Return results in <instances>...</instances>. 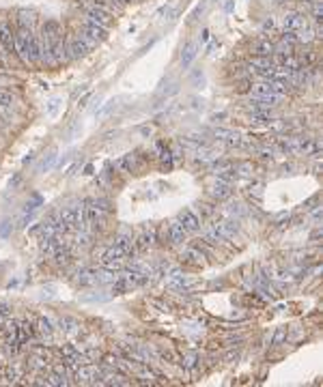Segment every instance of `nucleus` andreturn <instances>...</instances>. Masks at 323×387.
<instances>
[{
	"instance_id": "39",
	"label": "nucleus",
	"mask_w": 323,
	"mask_h": 387,
	"mask_svg": "<svg viewBox=\"0 0 323 387\" xmlns=\"http://www.w3.org/2000/svg\"><path fill=\"white\" fill-rule=\"evenodd\" d=\"M58 106H61V99H58V97L50 99V101H48V114H50V116H54V114L58 112Z\"/></svg>"
},
{
	"instance_id": "1",
	"label": "nucleus",
	"mask_w": 323,
	"mask_h": 387,
	"mask_svg": "<svg viewBox=\"0 0 323 387\" xmlns=\"http://www.w3.org/2000/svg\"><path fill=\"white\" fill-rule=\"evenodd\" d=\"M31 37H33V31L31 28H17L16 31V37H13V54L19 56V61L24 64L31 63Z\"/></svg>"
},
{
	"instance_id": "30",
	"label": "nucleus",
	"mask_w": 323,
	"mask_h": 387,
	"mask_svg": "<svg viewBox=\"0 0 323 387\" xmlns=\"http://www.w3.org/2000/svg\"><path fill=\"white\" fill-rule=\"evenodd\" d=\"M95 280H97V284H112L117 277H114V274L112 271H95Z\"/></svg>"
},
{
	"instance_id": "26",
	"label": "nucleus",
	"mask_w": 323,
	"mask_h": 387,
	"mask_svg": "<svg viewBox=\"0 0 323 387\" xmlns=\"http://www.w3.org/2000/svg\"><path fill=\"white\" fill-rule=\"evenodd\" d=\"M153 241H155V235H153V232H142L140 239H138V243H136V247L138 250H149V247L153 245Z\"/></svg>"
},
{
	"instance_id": "2",
	"label": "nucleus",
	"mask_w": 323,
	"mask_h": 387,
	"mask_svg": "<svg viewBox=\"0 0 323 387\" xmlns=\"http://www.w3.org/2000/svg\"><path fill=\"white\" fill-rule=\"evenodd\" d=\"M84 22L97 24V26L108 28V26H110V22H112V11H110V7H106V4H93V7H88Z\"/></svg>"
},
{
	"instance_id": "20",
	"label": "nucleus",
	"mask_w": 323,
	"mask_h": 387,
	"mask_svg": "<svg viewBox=\"0 0 323 387\" xmlns=\"http://www.w3.org/2000/svg\"><path fill=\"white\" fill-rule=\"evenodd\" d=\"M24 376V370H22V366H9L7 370H4V379H7V383H17L19 379Z\"/></svg>"
},
{
	"instance_id": "19",
	"label": "nucleus",
	"mask_w": 323,
	"mask_h": 387,
	"mask_svg": "<svg viewBox=\"0 0 323 387\" xmlns=\"http://www.w3.org/2000/svg\"><path fill=\"white\" fill-rule=\"evenodd\" d=\"M250 121L256 123V125H267V123H274L276 118L270 114V110H256V112H252Z\"/></svg>"
},
{
	"instance_id": "29",
	"label": "nucleus",
	"mask_w": 323,
	"mask_h": 387,
	"mask_svg": "<svg viewBox=\"0 0 323 387\" xmlns=\"http://www.w3.org/2000/svg\"><path fill=\"white\" fill-rule=\"evenodd\" d=\"M54 163H56V153H50L46 160H43V161L37 166V172H48V170H52Z\"/></svg>"
},
{
	"instance_id": "27",
	"label": "nucleus",
	"mask_w": 323,
	"mask_h": 387,
	"mask_svg": "<svg viewBox=\"0 0 323 387\" xmlns=\"http://www.w3.org/2000/svg\"><path fill=\"white\" fill-rule=\"evenodd\" d=\"M67 376H61L56 374V372H50V374L46 376V385H54V387H61V385H67Z\"/></svg>"
},
{
	"instance_id": "28",
	"label": "nucleus",
	"mask_w": 323,
	"mask_h": 387,
	"mask_svg": "<svg viewBox=\"0 0 323 387\" xmlns=\"http://www.w3.org/2000/svg\"><path fill=\"white\" fill-rule=\"evenodd\" d=\"M37 331L41 336H52V331H54V327H52V322H50V319H39L37 321Z\"/></svg>"
},
{
	"instance_id": "54",
	"label": "nucleus",
	"mask_w": 323,
	"mask_h": 387,
	"mask_svg": "<svg viewBox=\"0 0 323 387\" xmlns=\"http://www.w3.org/2000/svg\"><path fill=\"white\" fill-rule=\"evenodd\" d=\"M88 99H91V95H86V97H84V99H82V101H80V103H78V108H86V101H88Z\"/></svg>"
},
{
	"instance_id": "50",
	"label": "nucleus",
	"mask_w": 323,
	"mask_h": 387,
	"mask_svg": "<svg viewBox=\"0 0 323 387\" xmlns=\"http://www.w3.org/2000/svg\"><path fill=\"white\" fill-rule=\"evenodd\" d=\"M222 118H226V114L224 112H218V114H213V116H211V121H222Z\"/></svg>"
},
{
	"instance_id": "37",
	"label": "nucleus",
	"mask_w": 323,
	"mask_h": 387,
	"mask_svg": "<svg viewBox=\"0 0 323 387\" xmlns=\"http://www.w3.org/2000/svg\"><path fill=\"white\" fill-rule=\"evenodd\" d=\"M226 145H228V146H241V145H243V140H241V133L231 131V136L226 138Z\"/></svg>"
},
{
	"instance_id": "41",
	"label": "nucleus",
	"mask_w": 323,
	"mask_h": 387,
	"mask_svg": "<svg viewBox=\"0 0 323 387\" xmlns=\"http://www.w3.org/2000/svg\"><path fill=\"white\" fill-rule=\"evenodd\" d=\"M235 172H237V175H241V177H250L252 175V166H250V163H239V166L235 168Z\"/></svg>"
},
{
	"instance_id": "35",
	"label": "nucleus",
	"mask_w": 323,
	"mask_h": 387,
	"mask_svg": "<svg viewBox=\"0 0 323 387\" xmlns=\"http://www.w3.org/2000/svg\"><path fill=\"white\" fill-rule=\"evenodd\" d=\"M252 95H272L270 82H258V84H255V88H252Z\"/></svg>"
},
{
	"instance_id": "14",
	"label": "nucleus",
	"mask_w": 323,
	"mask_h": 387,
	"mask_svg": "<svg viewBox=\"0 0 323 387\" xmlns=\"http://www.w3.org/2000/svg\"><path fill=\"white\" fill-rule=\"evenodd\" d=\"M198 56V43L190 41L181 52V67L183 69H190V64L194 63V58Z\"/></svg>"
},
{
	"instance_id": "10",
	"label": "nucleus",
	"mask_w": 323,
	"mask_h": 387,
	"mask_svg": "<svg viewBox=\"0 0 323 387\" xmlns=\"http://www.w3.org/2000/svg\"><path fill=\"white\" fill-rule=\"evenodd\" d=\"M28 56H31L33 64L43 63V43H41V37H37V34L31 37V52H28Z\"/></svg>"
},
{
	"instance_id": "49",
	"label": "nucleus",
	"mask_w": 323,
	"mask_h": 387,
	"mask_svg": "<svg viewBox=\"0 0 323 387\" xmlns=\"http://www.w3.org/2000/svg\"><path fill=\"white\" fill-rule=\"evenodd\" d=\"M209 41V31L207 28H203V32H201V43H207Z\"/></svg>"
},
{
	"instance_id": "45",
	"label": "nucleus",
	"mask_w": 323,
	"mask_h": 387,
	"mask_svg": "<svg viewBox=\"0 0 323 387\" xmlns=\"http://www.w3.org/2000/svg\"><path fill=\"white\" fill-rule=\"evenodd\" d=\"M282 41L295 43V41H300V37H297V32H287V31H285V34H282Z\"/></svg>"
},
{
	"instance_id": "51",
	"label": "nucleus",
	"mask_w": 323,
	"mask_h": 387,
	"mask_svg": "<svg viewBox=\"0 0 323 387\" xmlns=\"http://www.w3.org/2000/svg\"><path fill=\"white\" fill-rule=\"evenodd\" d=\"M34 160V153H28V155L26 157H24V160H22V163H24V166H26V163H31Z\"/></svg>"
},
{
	"instance_id": "3",
	"label": "nucleus",
	"mask_w": 323,
	"mask_h": 387,
	"mask_svg": "<svg viewBox=\"0 0 323 387\" xmlns=\"http://www.w3.org/2000/svg\"><path fill=\"white\" fill-rule=\"evenodd\" d=\"M4 344H7V351L9 353H17L22 349V342H19V327H17V321H7L4 325Z\"/></svg>"
},
{
	"instance_id": "38",
	"label": "nucleus",
	"mask_w": 323,
	"mask_h": 387,
	"mask_svg": "<svg viewBox=\"0 0 323 387\" xmlns=\"http://www.w3.org/2000/svg\"><path fill=\"white\" fill-rule=\"evenodd\" d=\"M11 232H13V224L9 220H4L2 224H0V239H7Z\"/></svg>"
},
{
	"instance_id": "16",
	"label": "nucleus",
	"mask_w": 323,
	"mask_h": 387,
	"mask_svg": "<svg viewBox=\"0 0 323 387\" xmlns=\"http://www.w3.org/2000/svg\"><path fill=\"white\" fill-rule=\"evenodd\" d=\"M17 327H19V342H26V340H31L33 336H34V325L31 321H22V322H17Z\"/></svg>"
},
{
	"instance_id": "6",
	"label": "nucleus",
	"mask_w": 323,
	"mask_h": 387,
	"mask_svg": "<svg viewBox=\"0 0 323 387\" xmlns=\"http://www.w3.org/2000/svg\"><path fill=\"white\" fill-rule=\"evenodd\" d=\"M65 48H67V58H82L88 52V48L82 43L80 37H71L69 43H65Z\"/></svg>"
},
{
	"instance_id": "7",
	"label": "nucleus",
	"mask_w": 323,
	"mask_h": 387,
	"mask_svg": "<svg viewBox=\"0 0 323 387\" xmlns=\"http://www.w3.org/2000/svg\"><path fill=\"white\" fill-rule=\"evenodd\" d=\"M213 228L218 230V235L222 237V241L224 239H233V237L237 235V230H239V226H237V222H218V224H213Z\"/></svg>"
},
{
	"instance_id": "57",
	"label": "nucleus",
	"mask_w": 323,
	"mask_h": 387,
	"mask_svg": "<svg viewBox=\"0 0 323 387\" xmlns=\"http://www.w3.org/2000/svg\"><path fill=\"white\" fill-rule=\"evenodd\" d=\"M272 2H285V0H272Z\"/></svg>"
},
{
	"instance_id": "47",
	"label": "nucleus",
	"mask_w": 323,
	"mask_h": 387,
	"mask_svg": "<svg viewBox=\"0 0 323 387\" xmlns=\"http://www.w3.org/2000/svg\"><path fill=\"white\" fill-rule=\"evenodd\" d=\"M112 106H114V101H108V103H106V106H103V108H102V110H99V112H97V118H102V116H106V114H108V112H110V110H112Z\"/></svg>"
},
{
	"instance_id": "12",
	"label": "nucleus",
	"mask_w": 323,
	"mask_h": 387,
	"mask_svg": "<svg viewBox=\"0 0 323 387\" xmlns=\"http://www.w3.org/2000/svg\"><path fill=\"white\" fill-rule=\"evenodd\" d=\"M82 32L84 34H88L91 39H95V41L99 43V41H103V39L108 37V31L103 26H97V24H88V22H84L82 24Z\"/></svg>"
},
{
	"instance_id": "44",
	"label": "nucleus",
	"mask_w": 323,
	"mask_h": 387,
	"mask_svg": "<svg viewBox=\"0 0 323 387\" xmlns=\"http://www.w3.org/2000/svg\"><path fill=\"white\" fill-rule=\"evenodd\" d=\"M285 338H287V329H285V327H280V329L276 331V336H274V340H272V342H274V344H280Z\"/></svg>"
},
{
	"instance_id": "42",
	"label": "nucleus",
	"mask_w": 323,
	"mask_h": 387,
	"mask_svg": "<svg viewBox=\"0 0 323 387\" xmlns=\"http://www.w3.org/2000/svg\"><path fill=\"white\" fill-rule=\"evenodd\" d=\"M110 297L112 295H99L97 292V295H84L82 301H110Z\"/></svg>"
},
{
	"instance_id": "4",
	"label": "nucleus",
	"mask_w": 323,
	"mask_h": 387,
	"mask_svg": "<svg viewBox=\"0 0 323 387\" xmlns=\"http://www.w3.org/2000/svg\"><path fill=\"white\" fill-rule=\"evenodd\" d=\"M13 37L16 31L11 28V22L7 17H0V46L7 54H13Z\"/></svg>"
},
{
	"instance_id": "24",
	"label": "nucleus",
	"mask_w": 323,
	"mask_h": 387,
	"mask_svg": "<svg viewBox=\"0 0 323 387\" xmlns=\"http://www.w3.org/2000/svg\"><path fill=\"white\" fill-rule=\"evenodd\" d=\"M78 284H82V286H93V284H97L95 271H91V269L80 271V274H78Z\"/></svg>"
},
{
	"instance_id": "8",
	"label": "nucleus",
	"mask_w": 323,
	"mask_h": 387,
	"mask_svg": "<svg viewBox=\"0 0 323 387\" xmlns=\"http://www.w3.org/2000/svg\"><path fill=\"white\" fill-rule=\"evenodd\" d=\"M186 228H183V224L179 220H172L170 226H168V237H170V241L175 243V245H181L183 241H186Z\"/></svg>"
},
{
	"instance_id": "18",
	"label": "nucleus",
	"mask_w": 323,
	"mask_h": 387,
	"mask_svg": "<svg viewBox=\"0 0 323 387\" xmlns=\"http://www.w3.org/2000/svg\"><path fill=\"white\" fill-rule=\"evenodd\" d=\"M129 254L125 250H123V247H119L117 243H114L112 247H108L106 250V254H103V260H123V258H127Z\"/></svg>"
},
{
	"instance_id": "11",
	"label": "nucleus",
	"mask_w": 323,
	"mask_h": 387,
	"mask_svg": "<svg viewBox=\"0 0 323 387\" xmlns=\"http://www.w3.org/2000/svg\"><path fill=\"white\" fill-rule=\"evenodd\" d=\"M43 39H48V41H54V39L63 37V26L56 22V19H48L46 24H43Z\"/></svg>"
},
{
	"instance_id": "33",
	"label": "nucleus",
	"mask_w": 323,
	"mask_h": 387,
	"mask_svg": "<svg viewBox=\"0 0 323 387\" xmlns=\"http://www.w3.org/2000/svg\"><path fill=\"white\" fill-rule=\"evenodd\" d=\"M205 241L209 243V245H218V243L222 241V237L218 235V230H216V228H213V226H209V228H207V232H205Z\"/></svg>"
},
{
	"instance_id": "43",
	"label": "nucleus",
	"mask_w": 323,
	"mask_h": 387,
	"mask_svg": "<svg viewBox=\"0 0 323 387\" xmlns=\"http://www.w3.org/2000/svg\"><path fill=\"white\" fill-rule=\"evenodd\" d=\"M213 136L218 138V140H222V142H226V138L231 136V129H213Z\"/></svg>"
},
{
	"instance_id": "55",
	"label": "nucleus",
	"mask_w": 323,
	"mask_h": 387,
	"mask_svg": "<svg viewBox=\"0 0 323 387\" xmlns=\"http://www.w3.org/2000/svg\"><path fill=\"white\" fill-rule=\"evenodd\" d=\"M84 175H93V166H91V163H88V166L84 168Z\"/></svg>"
},
{
	"instance_id": "56",
	"label": "nucleus",
	"mask_w": 323,
	"mask_h": 387,
	"mask_svg": "<svg viewBox=\"0 0 323 387\" xmlns=\"http://www.w3.org/2000/svg\"><path fill=\"white\" fill-rule=\"evenodd\" d=\"M226 359H228V361H233V359H237V353H228V355H226Z\"/></svg>"
},
{
	"instance_id": "21",
	"label": "nucleus",
	"mask_w": 323,
	"mask_h": 387,
	"mask_svg": "<svg viewBox=\"0 0 323 387\" xmlns=\"http://www.w3.org/2000/svg\"><path fill=\"white\" fill-rule=\"evenodd\" d=\"M61 325H63L61 329H63L67 336H78V334H80V325H78V321H73V319H63Z\"/></svg>"
},
{
	"instance_id": "13",
	"label": "nucleus",
	"mask_w": 323,
	"mask_h": 387,
	"mask_svg": "<svg viewBox=\"0 0 323 387\" xmlns=\"http://www.w3.org/2000/svg\"><path fill=\"white\" fill-rule=\"evenodd\" d=\"M231 183H224V181H220V178H218V183L216 185L211 187V196L216 198V200H226V198H231L233 196V190H231Z\"/></svg>"
},
{
	"instance_id": "36",
	"label": "nucleus",
	"mask_w": 323,
	"mask_h": 387,
	"mask_svg": "<svg viewBox=\"0 0 323 387\" xmlns=\"http://www.w3.org/2000/svg\"><path fill=\"white\" fill-rule=\"evenodd\" d=\"M13 106V95L7 91H0V108H11Z\"/></svg>"
},
{
	"instance_id": "46",
	"label": "nucleus",
	"mask_w": 323,
	"mask_h": 387,
	"mask_svg": "<svg viewBox=\"0 0 323 387\" xmlns=\"http://www.w3.org/2000/svg\"><path fill=\"white\" fill-rule=\"evenodd\" d=\"M228 213H231V215H243V213H246V209H241V205H231L228 207Z\"/></svg>"
},
{
	"instance_id": "5",
	"label": "nucleus",
	"mask_w": 323,
	"mask_h": 387,
	"mask_svg": "<svg viewBox=\"0 0 323 387\" xmlns=\"http://www.w3.org/2000/svg\"><path fill=\"white\" fill-rule=\"evenodd\" d=\"M179 222L183 224L186 232H198L201 230V217H198L192 209H186V211L179 213Z\"/></svg>"
},
{
	"instance_id": "32",
	"label": "nucleus",
	"mask_w": 323,
	"mask_h": 387,
	"mask_svg": "<svg viewBox=\"0 0 323 387\" xmlns=\"http://www.w3.org/2000/svg\"><path fill=\"white\" fill-rule=\"evenodd\" d=\"M54 260L58 262V265H67L69 262V250L67 247H56V252H54Z\"/></svg>"
},
{
	"instance_id": "40",
	"label": "nucleus",
	"mask_w": 323,
	"mask_h": 387,
	"mask_svg": "<svg viewBox=\"0 0 323 387\" xmlns=\"http://www.w3.org/2000/svg\"><path fill=\"white\" fill-rule=\"evenodd\" d=\"M312 17H315V22H321V17H323V7H321L319 0L312 2Z\"/></svg>"
},
{
	"instance_id": "48",
	"label": "nucleus",
	"mask_w": 323,
	"mask_h": 387,
	"mask_svg": "<svg viewBox=\"0 0 323 387\" xmlns=\"http://www.w3.org/2000/svg\"><path fill=\"white\" fill-rule=\"evenodd\" d=\"M274 17H267L265 22H263V31H272V28H274Z\"/></svg>"
},
{
	"instance_id": "9",
	"label": "nucleus",
	"mask_w": 323,
	"mask_h": 387,
	"mask_svg": "<svg viewBox=\"0 0 323 387\" xmlns=\"http://www.w3.org/2000/svg\"><path fill=\"white\" fill-rule=\"evenodd\" d=\"M306 26V17L302 13H289L285 17V31L287 32H297Z\"/></svg>"
},
{
	"instance_id": "34",
	"label": "nucleus",
	"mask_w": 323,
	"mask_h": 387,
	"mask_svg": "<svg viewBox=\"0 0 323 387\" xmlns=\"http://www.w3.org/2000/svg\"><path fill=\"white\" fill-rule=\"evenodd\" d=\"M127 290H129V286H127L125 280L117 277V280L112 282V292H114V295H123V292H127Z\"/></svg>"
},
{
	"instance_id": "22",
	"label": "nucleus",
	"mask_w": 323,
	"mask_h": 387,
	"mask_svg": "<svg viewBox=\"0 0 323 387\" xmlns=\"http://www.w3.org/2000/svg\"><path fill=\"white\" fill-rule=\"evenodd\" d=\"M186 284H187V277L183 274H179V271H175V274L170 275V280H168V289H172V290L183 289Z\"/></svg>"
},
{
	"instance_id": "52",
	"label": "nucleus",
	"mask_w": 323,
	"mask_h": 387,
	"mask_svg": "<svg viewBox=\"0 0 323 387\" xmlns=\"http://www.w3.org/2000/svg\"><path fill=\"white\" fill-rule=\"evenodd\" d=\"M233 9H235V0H228L224 4V11H233Z\"/></svg>"
},
{
	"instance_id": "53",
	"label": "nucleus",
	"mask_w": 323,
	"mask_h": 387,
	"mask_svg": "<svg viewBox=\"0 0 323 387\" xmlns=\"http://www.w3.org/2000/svg\"><path fill=\"white\" fill-rule=\"evenodd\" d=\"M201 211H203V213H207V215H211V213H213V209H211L209 205H201Z\"/></svg>"
},
{
	"instance_id": "25",
	"label": "nucleus",
	"mask_w": 323,
	"mask_h": 387,
	"mask_svg": "<svg viewBox=\"0 0 323 387\" xmlns=\"http://www.w3.org/2000/svg\"><path fill=\"white\" fill-rule=\"evenodd\" d=\"M198 361H201V357H198V353H186L181 359V366L186 370H194L198 366Z\"/></svg>"
},
{
	"instance_id": "15",
	"label": "nucleus",
	"mask_w": 323,
	"mask_h": 387,
	"mask_svg": "<svg viewBox=\"0 0 323 387\" xmlns=\"http://www.w3.org/2000/svg\"><path fill=\"white\" fill-rule=\"evenodd\" d=\"M183 258L187 262H192V265H205V254L201 250H196V247H186L183 250Z\"/></svg>"
},
{
	"instance_id": "23",
	"label": "nucleus",
	"mask_w": 323,
	"mask_h": 387,
	"mask_svg": "<svg viewBox=\"0 0 323 387\" xmlns=\"http://www.w3.org/2000/svg\"><path fill=\"white\" fill-rule=\"evenodd\" d=\"M255 52H256V56H274V43L272 41H258Z\"/></svg>"
},
{
	"instance_id": "17",
	"label": "nucleus",
	"mask_w": 323,
	"mask_h": 387,
	"mask_svg": "<svg viewBox=\"0 0 323 387\" xmlns=\"http://www.w3.org/2000/svg\"><path fill=\"white\" fill-rule=\"evenodd\" d=\"M17 24H19V28H33L34 13L28 11V9H19L17 11Z\"/></svg>"
},
{
	"instance_id": "31",
	"label": "nucleus",
	"mask_w": 323,
	"mask_h": 387,
	"mask_svg": "<svg viewBox=\"0 0 323 387\" xmlns=\"http://www.w3.org/2000/svg\"><path fill=\"white\" fill-rule=\"evenodd\" d=\"M272 58L270 56H252L250 58V67L252 69H263V67H270Z\"/></svg>"
}]
</instances>
